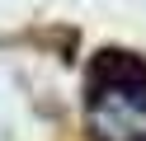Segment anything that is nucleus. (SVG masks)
I'll use <instances>...</instances> for the list:
<instances>
[{
	"label": "nucleus",
	"mask_w": 146,
	"mask_h": 141,
	"mask_svg": "<svg viewBox=\"0 0 146 141\" xmlns=\"http://www.w3.org/2000/svg\"><path fill=\"white\" fill-rule=\"evenodd\" d=\"M85 122L94 141H146V61L137 52H104L85 71Z\"/></svg>",
	"instance_id": "1"
}]
</instances>
